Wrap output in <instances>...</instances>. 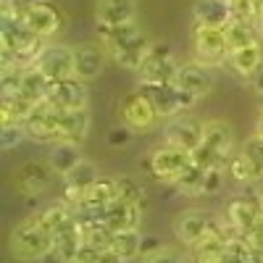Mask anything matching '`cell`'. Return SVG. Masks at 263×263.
<instances>
[{
  "label": "cell",
  "instance_id": "1",
  "mask_svg": "<svg viewBox=\"0 0 263 263\" xmlns=\"http://www.w3.org/2000/svg\"><path fill=\"white\" fill-rule=\"evenodd\" d=\"M53 242L55 237L53 232L45 229V224L40 221V216H32L27 221H21L18 227H13L11 232V253L18 260H42L53 253Z\"/></svg>",
  "mask_w": 263,
  "mask_h": 263
},
{
  "label": "cell",
  "instance_id": "2",
  "mask_svg": "<svg viewBox=\"0 0 263 263\" xmlns=\"http://www.w3.org/2000/svg\"><path fill=\"white\" fill-rule=\"evenodd\" d=\"M142 166H145V171H150L158 182H168V184H174L179 174H182L187 166H192V153L163 142L161 147L153 150L150 156H145Z\"/></svg>",
  "mask_w": 263,
  "mask_h": 263
},
{
  "label": "cell",
  "instance_id": "3",
  "mask_svg": "<svg viewBox=\"0 0 263 263\" xmlns=\"http://www.w3.org/2000/svg\"><path fill=\"white\" fill-rule=\"evenodd\" d=\"M192 50H195V61L203 63V66H211V69L227 63L229 45H227L224 29L195 24V29H192Z\"/></svg>",
  "mask_w": 263,
  "mask_h": 263
},
{
  "label": "cell",
  "instance_id": "4",
  "mask_svg": "<svg viewBox=\"0 0 263 263\" xmlns=\"http://www.w3.org/2000/svg\"><path fill=\"white\" fill-rule=\"evenodd\" d=\"M18 18L24 21L27 29L34 37H42V40H50L63 29V13L55 3H50V0H40V3L27 6L18 13Z\"/></svg>",
  "mask_w": 263,
  "mask_h": 263
},
{
  "label": "cell",
  "instance_id": "5",
  "mask_svg": "<svg viewBox=\"0 0 263 263\" xmlns=\"http://www.w3.org/2000/svg\"><path fill=\"white\" fill-rule=\"evenodd\" d=\"M260 216H263V197L255 192L237 195L227 203V224L232 229H237L242 237L258 227Z\"/></svg>",
  "mask_w": 263,
  "mask_h": 263
},
{
  "label": "cell",
  "instance_id": "6",
  "mask_svg": "<svg viewBox=\"0 0 263 263\" xmlns=\"http://www.w3.org/2000/svg\"><path fill=\"white\" fill-rule=\"evenodd\" d=\"M137 90L150 100V105L158 111L161 119H174V116L184 114L182 90L174 82H140Z\"/></svg>",
  "mask_w": 263,
  "mask_h": 263
},
{
  "label": "cell",
  "instance_id": "7",
  "mask_svg": "<svg viewBox=\"0 0 263 263\" xmlns=\"http://www.w3.org/2000/svg\"><path fill=\"white\" fill-rule=\"evenodd\" d=\"M119 116H121V124H126L132 132H147L158 124V111L150 105V100L135 90V92H129L124 95L121 105H119Z\"/></svg>",
  "mask_w": 263,
  "mask_h": 263
},
{
  "label": "cell",
  "instance_id": "8",
  "mask_svg": "<svg viewBox=\"0 0 263 263\" xmlns=\"http://www.w3.org/2000/svg\"><path fill=\"white\" fill-rule=\"evenodd\" d=\"M179 66L182 63L174 61L171 48L166 45V42H153V48H150L142 69L137 74H140V82H174Z\"/></svg>",
  "mask_w": 263,
  "mask_h": 263
},
{
  "label": "cell",
  "instance_id": "9",
  "mask_svg": "<svg viewBox=\"0 0 263 263\" xmlns=\"http://www.w3.org/2000/svg\"><path fill=\"white\" fill-rule=\"evenodd\" d=\"M203 132H205V124H203V121H197V119H192V116L179 114V116H174V119H166L163 142L192 153L197 145L203 142Z\"/></svg>",
  "mask_w": 263,
  "mask_h": 263
},
{
  "label": "cell",
  "instance_id": "10",
  "mask_svg": "<svg viewBox=\"0 0 263 263\" xmlns=\"http://www.w3.org/2000/svg\"><path fill=\"white\" fill-rule=\"evenodd\" d=\"M58 121H61V111L55 105H50L48 100H42L32 108V114L24 121L27 135L37 142H58Z\"/></svg>",
  "mask_w": 263,
  "mask_h": 263
},
{
  "label": "cell",
  "instance_id": "11",
  "mask_svg": "<svg viewBox=\"0 0 263 263\" xmlns=\"http://www.w3.org/2000/svg\"><path fill=\"white\" fill-rule=\"evenodd\" d=\"M34 66L50 82L77 77V58H74V48H69V45H48Z\"/></svg>",
  "mask_w": 263,
  "mask_h": 263
},
{
  "label": "cell",
  "instance_id": "12",
  "mask_svg": "<svg viewBox=\"0 0 263 263\" xmlns=\"http://www.w3.org/2000/svg\"><path fill=\"white\" fill-rule=\"evenodd\" d=\"M50 105H55L58 111H82L87 108V87L84 79L69 77V79H58L50 82V90L45 98Z\"/></svg>",
  "mask_w": 263,
  "mask_h": 263
},
{
  "label": "cell",
  "instance_id": "13",
  "mask_svg": "<svg viewBox=\"0 0 263 263\" xmlns=\"http://www.w3.org/2000/svg\"><path fill=\"white\" fill-rule=\"evenodd\" d=\"M213 227H216V221L205 211H184L174 218V234L187 248H195L200 239H205L213 232Z\"/></svg>",
  "mask_w": 263,
  "mask_h": 263
},
{
  "label": "cell",
  "instance_id": "14",
  "mask_svg": "<svg viewBox=\"0 0 263 263\" xmlns=\"http://www.w3.org/2000/svg\"><path fill=\"white\" fill-rule=\"evenodd\" d=\"M53 168L50 163H42V161H27L21 163L13 174V182H16V190L27 197H37L40 192H45L48 184L53 182Z\"/></svg>",
  "mask_w": 263,
  "mask_h": 263
},
{
  "label": "cell",
  "instance_id": "15",
  "mask_svg": "<svg viewBox=\"0 0 263 263\" xmlns=\"http://www.w3.org/2000/svg\"><path fill=\"white\" fill-rule=\"evenodd\" d=\"M174 84H177L179 90L192 92L197 100H200V98H205V95L213 92L216 77H213V71H211V66H203V63H197V61H190V63H182V66H179Z\"/></svg>",
  "mask_w": 263,
  "mask_h": 263
},
{
  "label": "cell",
  "instance_id": "16",
  "mask_svg": "<svg viewBox=\"0 0 263 263\" xmlns=\"http://www.w3.org/2000/svg\"><path fill=\"white\" fill-rule=\"evenodd\" d=\"M100 221L111 229V232H126V229H137L142 221V208L140 205H132L126 200H114L111 205H105L100 211Z\"/></svg>",
  "mask_w": 263,
  "mask_h": 263
},
{
  "label": "cell",
  "instance_id": "17",
  "mask_svg": "<svg viewBox=\"0 0 263 263\" xmlns=\"http://www.w3.org/2000/svg\"><path fill=\"white\" fill-rule=\"evenodd\" d=\"M105 48L100 42H82L74 48V58H77V77L90 82L95 77H100L103 66H105Z\"/></svg>",
  "mask_w": 263,
  "mask_h": 263
},
{
  "label": "cell",
  "instance_id": "18",
  "mask_svg": "<svg viewBox=\"0 0 263 263\" xmlns=\"http://www.w3.org/2000/svg\"><path fill=\"white\" fill-rule=\"evenodd\" d=\"M192 16H195V24L224 29L234 18V11H232L229 0H197L192 8Z\"/></svg>",
  "mask_w": 263,
  "mask_h": 263
},
{
  "label": "cell",
  "instance_id": "19",
  "mask_svg": "<svg viewBox=\"0 0 263 263\" xmlns=\"http://www.w3.org/2000/svg\"><path fill=\"white\" fill-rule=\"evenodd\" d=\"M114 200H119V182L114 177H100L90 190L84 192L82 203L77 208H87V211H92L95 216H100V211L105 205H111Z\"/></svg>",
  "mask_w": 263,
  "mask_h": 263
},
{
  "label": "cell",
  "instance_id": "20",
  "mask_svg": "<svg viewBox=\"0 0 263 263\" xmlns=\"http://www.w3.org/2000/svg\"><path fill=\"white\" fill-rule=\"evenodd\" d=\"M98 32H100V45L105 48L108 55H119L132 40H135L140 32V27L135 21H129V24H119V27H105V24H98Z\"/></svg>",
  "mask_w": 263,
  "mask_h": 263
},
{
  "label": "cell",
  "instance_id": "21",
  "mask_svg": "<svg viewBox=\"0 0 263 263\" xmlns=\"http://www.w3.org/2000/svg\"><path fill=\"white\" fill-rule=\"evenodd\" d=\"M87 129H90V114H87V108H82V111H61L58 142L79 145L87 137Z\"/></svg>",
  "mask_w": 263,
  "mask_h": 263
},
{
  "label": "cell",
  "instance_id": "22",
  "mask_svg": "<svg viewBox=\"0 0 263 263\" xmlns=\"http://www.w3.org/2000/svg\"><path fill=\"white\" fill-rule=\"evenodd\" d=\"M98 24L119 27L135 21V0H98Z\"/></svg>",
  "mask_w": 263,
  "mask_h": 263
},
{
  "label": "cell",
  "instance_id": "23",
  "mask_svg": "<svg viewBox=\"0 0 263 263\" xmlns=\"http://www.w3.org/2000/svg\"><path fill=\"white\" fill-rule=\"evenodd\" d=\"M224 37H227L229 53L250 48V45H258L260 42L258 40V24H253V21H248V18H239V16H234L224 27Z\"/></svg>",
  "mask_w": 263,
  "mask_h": 263
},
{
  "label": "cell",
  "instance_id": "24",
  "mask_svg": "<svg viewBox=\"0 0 263 263\" xmlns=\"http://www.w3.org/2000/svg\"><path fill=\"white\" fill-rule=\"evenodd\" d=\"M203 142L211 145L218 156L224 158H232V150H234V129L221 121V119H213V121H205V132H203Z\"/></svg>",
  "mask_w": 263,
  "mask_h": 263
},
{
  "label": "cell",
  "instance_id": "25",
  "mask_svg": "<svg viewBox=\"0 0 263 263\" xmlns=\"http://www.w3.org/2000/svg\"><path fill=\"white\" fill-rule=\"evenodd\" d=\"M227 66L237 77L250 79L263 66V45L258 42V45H250V48H242V50H232L229 58H227Z\"/></svg>",
  "mask_w": 263,
  "mask_h": 263
},
{
  "label": "cell",
  "instance_id": "26",
  "mask_svg": "<svg viewBox=\"0 0 263 263\" xmlns=\"http://www.w3.org/2000/svg\"><path fill=\"white\" fill-rule=\"evenodd\" d=\"M82 242H84L82 227H79V224H74V227H69L66 232L55 234V242H53V255H55L61 263H74V258H77V253H79Z\"/></svg>",
  "mask_w": 263,
  "mask_h": 263
},
{
  "label": "cell",
  "instance_id": "27",
  "mask_svg": "<svg viewBox=\"0 0 263 263\" xmlns=\"http://www.w3.org/2000/svg\"><path fill=\"white\" fill-rule=\"evenodd\" d=\"M150 48H153V42H150L147 34L142 32V34H137V37L132 40L129 45L116 55V63L124 66V69H129V71H140L142 63H145V58H147V53H150Z\"/></svg>",
  "mask_w": 263,
  "mask_h": 263
},
{
  "label": "cell",
  "instance_id": "28",
  "mask_svg": "<svg viewBox=\"0 0 263 263\" xmlns=\"http://www.w3.org/2000/svg\"><path fill=\"white\" fill-rule=\"evenodd\" d=\"M79 161H82V153H79V145H74V142H55L50 150V158H48L50 168L58 177H66Z\"/></svg>",
  "mask_w": 263,
  "mask_h": 263
},
{
  "label": "cell",
  "instance_id": "29",
  "mask_svg": "<svg viewBox=\"0 0 263 263\" xmlns=\"http://www.w3.org/2000/svg\"><path fill=\"white\" fill-rule=\"evenodd\" d=\"M48 90H50V79L42 74L37 66H29V69H24V79H21V95H24L27 100H32L34 105L42 103L48 98Z\"/></svg>",
  "mask_w": 263,
  "mask_h": 263
},
{
  "label": "cell",
  "instance_id": "30",
  "mask_svg": "<svg viewBox=\"0 0 263 263\" xmlns=\"http://www.w3.org/2000/svg\"><path fill=\"white\" fill-rule=\"evenodd\" d=\"M116 255H121L126 263L140 258V250H142V234L140 229H126V232H114V239H111V248Z\"/></svg>",
  "mask_w": 263,
  "mask_h": 263
},
{
  "label": "cell",
  "instance_id": "31",
  "mask_svg": "<svg viewBox=\"0 0 263 263\" xmlns=\"http://www.w3.org/2000/svg\"><path fill=\"white\" fill-rule=\"evenodd\" d=\"M34 103L27 100L21 92H13V95H3V108H0V114H3V124H24L27 116L32 114Z\"/></svg>",
  "mask_w": 263,
  "mask_h": 263
},
{
  "label": "cell",
  "instance_id": "32",
  "mask_svg": "<svg viewBox=\"0 0 263 263\" xmlns=\"http://www.w3.org/2000/svg\"><path fill=\"white\" fill-rule=\"evenodd\" d=\"M227 171H229V177H232L234 182H239V184H253V182H260V179H263V177H260V171L255 168V163L245 156L242 150H239L237 156L229 158Z\"/></svg>",
  "mask_w": 263,
  "mask_h": 263
},
{
  "label": "cell",
  "instance_id": "33",
  "mask_svg": "<svg viewBox=\"0 0 263 263\" xmlns=\"http://www.w3.org/2000/svg\"><path fill=\"white\" fill-rule=\"evenodd\" d=\"M174 187H177L182 195H205V168H200V166H187L179 177H177V182H174Z\"/></svg>",
  "mask_w": 263,
  "mask_h": 263
},
{
  "label": "cell",
  "instance_id": "34",
  "mask_svg": "<svg viewBox=\"0 0 263 263\" xmlns=\"http://www.w3.org/2000/svg\"><path fill=\"white\" fill-rule=\"evenodd\" d=\"M116 182H119V197H121V200H126V203H132V205H140V208L145 211L147 197H145V187L140 184V179L124 174V177H116Z\"/></svg>",
  "mask_w": 263,
  "mask_h": 263
},
{
  "label": "cell",
  "instance_id": "35",
  "mask_svg": "<svg viewBox=\"0 0 263 263\" xmlns=\"http://www.w3.org/2000/svg\"><path fill=\"white\" fill-rule=\"evenodd\" d=\"M192 163L195 166H200V168H227V158L224 156H218V153L211 147V145H205V142H200L195 150H192Z\"/></svg>",
  "mask_w": 263,
  "mask_h": 263
},
{
  "label": "cell",
  "instance_id": "36",
  "mask_svg": "<svg viewBox=\"0 0 263 263\" xmlns=\"http://www.w3.org/2000/svg\"><path fill=\"white\" fill-rule=\"evenodd\" d=\"M232 11H234V16L248 18V21H253V24H258V18L263 13V0H234Z\"/></svg>",
  "mask_w": 263,
  "mask_h": 263
},
{
  "label": "cell",
  "instance_id": "37",
  "mask_svg": "<svg viewBox=\"0 0 263 263\" xmlns=\"http://www.w3.org/2000/svg\"><path fill=\"white\" fill-rule=\"evenodd\" d=\"M24 137H29L24 124H3V137H0V145H3V150H13L16 145H21Z\"/></svg>",
  "mask_w": 263,
  "mask_h": 263
},
{
  "label": "cell",
  "instance_id": "38",
  "mask_svg": "<svg viewBox=\"0 0 263 263\" xmlns=\"http://www.w3.org/2000/svg\"><path fill=\"white\" fill-rule=\"evenodd\" d=\"M242 153L255 163V168L260 171V177H263V137L260 135H253L250 140H245Z\"/></svg>",
  "mask_w": 263,
  "mask_h": 263
},
{
  "label": "cell",
  "instance_id": "39",
  "mask_svg": "<svg viewBox=\"0 0 263 263\" xmlns=\"http://www.w3.org/2000/svg\"><path fill=\"white\" fill-rule=\"evenodd\" d=\"M145 263H187L184 253L179 248H174V245H163L156 255H150L145 258Z\"/></svg>",
  "mask_w": 263,
  "mask_h": 263
},
{
  "label": "cell",
  "instance_id": "40",
  "mask_svg": "<svg viewBox=\"0 0 263 263\" xmlns=\"http://www.w3.org/2000/svg\"><path fill=\"white\" fill-rule=\"evenodd\" d=\"M132 135H135V132H132L126 124H119V126H114L111 132H108L105 142L111 145V147H126L132 142Z\"/></svg>",
  "mask_w": 263,
  "mask_h": 263
},
{
  "label": "cell",
  "instance_id": "41",
  "mask_svg": "<svg viewBox=\"0 0 263 263\" xmlns=\"http://www.w3.org/2000/svg\"><path fill=\"white\" fill-rule=\"evenodd\" d=\"M224 187V168H208L205 171V195H213Z\"/></svg>",
  "mask_w": 263,
  "mask_h": 263
},
{
  "label": "cell",
  "instance_id": "42",
  "mask_svg": "<svg viewBox=\"0 0 263 263\" xmlns=\"http://www.w3.org/2000/svg\"><path fill=\"white\" fill-rule=\"evenodd\" d=\"M100 255H103V250H100V248H95V245H90V242H82V248H79V253H77L74 263H98V260H100Z\"/></svg>",
  "mask_w": 263,
  "mask_h": 263
},
{
  "label": "cell",
  "instance_id": "43",
  "mask_svg": "<svg viewBox=\"0 0 263 263\" xmlns=\"http://www.w3.org/2000/svg\"><path fill=\"white\" fill-rule=\"evenodd\" d=\"M161 248H163V242H161L158 237H142V250H140V255H142V258H150V255H156Z\"/></svg>",
  "mask_w": 263,
  "mask_h": 263
},
{
  "label": "cell",
  "instance_id": "44",
  "mask_svg": "<svg viewBox=\"0 0 263 263\" xmlns=\"http://www.w3.org/2000/svg\"><path fill=\"white\" fill-rule=\"evenodd\" d=\"M250 84H253V90H255L258 95H263V66L250 77Z\"/></svg>",
  "mask_w": 263,
  "mask_h": 263
},
{
  "label": "cell",
  "instance_id": "45",
  "mask_svg": "<svg viewBox=\"0 0 263 263\" xmlns=\"http://www.w3.org/2000/svg\"><path fill=\"white\" fill-rule=\"evenodd\" d=\"M98 263H126L121 255H116L114 250H103V255H100V260Z\"/></svg>",
  "mask_w": 263,
  "mask_h": 263
},
{
  "label": "cell",
  "instance_id": "46",
  "mask_svg": "<svg viewBox=\"0 0 263 263\" xmlns=\"http://www.w3.org/2000/svg\"><path fill=\"white\" fill-rule=\"evenodd\" d=\"M255 135H260V137H263V114H260V119H258V126H255Z\"/></svg>",
  "mask_w": 263,
  "mask_h": 263
},
{
  "label": "cell",
  "instance_id": "47",
  "mask_svg": "<svg viewBox=\"0 0 263 263\" xmlns=\"http://www.w3.org/2000/svg\"><path fill=\"white\" fill-rule=\"evenodd\" d=\"M258 32L263 34V13H260V18H258Z\"/></svg>",
  "mask_w": 263,
  "mask_h": 263
},
{
  "label": "cell",
  "instance_id": "48",
  "mask_svg": "<svg viewBox=\"0 0 263 263\" xmlns=\"http://www.w3.org/2000/svg\"><path fill=\"white\" fill-rule=\"evenodd\" d=\"M260 111H263V95H260Z\"/></svg>",
  "mask_w": 263,
  "mask_h": 263
},
{
  "label": "cell",
  "instance_id": "49",
  "mask_svg": "<svg viewBox=\"0 0 263 263\" xmlns=\"http://www.w3.org/2000/svg\"><path fill=\"white\" fill-rule=\"evenodd\" d=\"M229 3H234V0H229Z\"/></svg>",
  "mask_w": 263,
  "mask_h": 263
}]
</instances>
